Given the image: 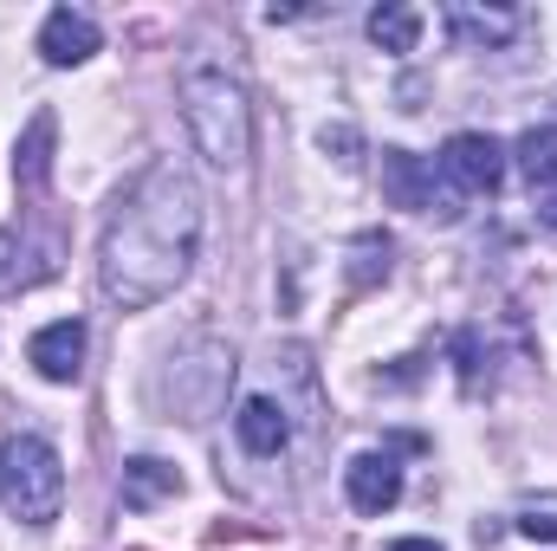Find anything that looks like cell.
<instances>
[{
    "mask_svg": "<svg viewBox=\"0 0 557 551\" xmlns=\"http://www.w3.org/2000/svg\"><path fill=\"white\" fill-rule=\"evenodd\" d=\"M182 118H188L195 149L214 169H247V156H253V105H247V85L221 59L195 52L182 65Z\"/></svg>",
    "mask_w": 557,
    "mask_h": 551,
    "instance_id": "2",
    "label": "cell"
},
{
    "mask_svg": "<svg viewBox=\"0 0 557 551\" xmlns=\"http://www.w3.org/2000/svg\"><path fill=\"white\" fill-rule=\"evenodd\" d=\"M234 434H240V448H247V454L273 461L278 448L292 441V421H285V409H278L273 396H247L240 415H234Z\"/></svg>",
    "mask_w": 557,
    "mask_h": 551,
    "instance_id": "10",
    "label": "cell"
},
{
    "mask_svg": "<svg viewBox=\"0 0 557 551\" xmlns=\"http://www.w3.org/2000/svg\"><path fill=\"white\" fill-rule=\"evenodd\" d=\"M519 169H525V182L545 195L557 182V124H539V131H525L519 137Z\"/></svg>",
    "mask_w": 557,
    "mask_h": 551,
    "instance_id": "14",
    "label": "cell"
},
{
    "mask_svg": "<svg viewBox=\"0 0 557 551\" xmlns=\"http://www.w3.org/2000/svg\"><path fill=\"white\" fill-rule=\"evenodd\" d=\"M0 487H7V467H0Z\"/></svg>",
    "mask_w": 557,
    "mask_h": 551,
    "instance_id": "22",
    "label": "cell"
},
{
    "mask_svg": "<svg viewBox=\"0 0 557 551\" xmlns=\"http://www.w3.org/2000/svg\"><path fill=\"white\" fill-rule=\"evenodd\" d=\"M454 357H460V390L473 396L480 390V331H460L454 338Z\"/></svg>",
    "mask_w": 557,
    "mask_h": 551,
    "instance_id": "17",
    "label": "cell"
},
{
    "mask_svg": "<svg viewBox=\"0 0 557 551\" xmlns=\"http://www.w3.org/2000/svg\"><path fill=\"white\" fill-rule=\"evenodd\" d=\"M13 260H26V241H20V234H7V228H0V298H7V292H20V285H33V279L20 273V267H13Z\"/></svg>",
    "mask_w": 557,
    "mask_h": 551,
    "instance_id": "16",
    "label": "cell"
},
{
    "mask_svg": "<svg viewBox=\"0 0 557 551\" xmlns=\"http://www.w3.org/2000/svg\"><path fill=\"white\" fill-rule=\"evenodd\" d=\"M370 39H376L383 52H416V39H421V13H416V7H403V0L376 7V13H370Z\"/></svg>",
    "mask_w": 557,
    "mask_h": 551,
    "instance_id": "13",
    "label": "cell"
},
{
    "mask_svg": "<svg viewBox=\"0 0 557 551\" xmlns=\"http://www.w3.org/2000/svg\"><path fill=\"white\" fill-rule=\"evenodd\" d=\"M324 149H344L337 162H357V156H350V149H357V131H324Z\"/></svg>",
    "mask_w": 557,
    "mask_h": 551,
    "instance_id": "19",
    "label": "cell"
},
{
    "mask_svg": "<svg viewBox=\"0 0 557 551\" xmlns=\"http://www.w3.org/2000/svg\"><path fill=\"white\" fill-rule=\"evenodd\" d=\"M532 221H539L545 234H557V195H539V208H532Z\"/></svg>",
    "mask_w": 557,
    "mask_h": 551,
    "instance_id": "20",
    "label": "cell"
},
{
    "mask_svg": "<svg viewBox=\"0 0 557 551\" xmlns=\"http://www.w3.org/2000/svg\"><path fill=\"white\" fill-rule=\"evenodd\" d=\"M0 467H7L0 500L13 506V519H26V526H52L59 506H65V467H59V448L39 441V434H20V441L0 448Z\"/></svg>",
    "mask_w": 557,
    "mask_h": 551,
    "instance_id": "3",
    "label": "cell"
},
{
    "mask_svg": "<svg viewBox=\"0 0 557 551\" xmlns=\"http://www.w3.org/2000/svg\"><path fill=\"white\" fill-rule=\"evenodd\" d=\"M447 33H454V46H467V52H486V46H506V39L519 33V13H512V7L454 0V7H447Z\"/></svg>",
    "mask_w": 557,
    "mask_h": 551,
    "instance_id": "9",
    "label": "cell"
},
{
    "mask_svg": "<svg viewBox=\"0 0 557 551\" xmlns=\"http://www.w3.org/2000/svg\"><path fill=\"white\" fill-rule=\"evenodd\" d=\"M376 273H389V241H383V234H363V241H357V267H350V279L370 285Z\"/></svg>",
    "mask_w": 557,
    "mask_h": 551,
    "instance_id": "15",
    "label": "cell"
},
{
    "mask_svg": "<svg viewBox=\"0 0 557 551\" xmlns=\"http://www.w3.org/2000/svg\"><path fill=\"white\" fill-rule=\"evenodd\" d=\"M519 532H525V539H557V513H532V519H519Z\"/></svg>",
    "mask_w": 557,
    "mask_h": 551,
    "instance_id": "18",
    "label": "cell"
},
{
    "mask_svg": "<svg viewBox=\"0 0 557 551\" xmlns=\"http://www.w3.org/2000/svg\"><path fill=\"white\" fill-rule=\"evenodd\" d=\"M52 137H59V118L52 111H33V124L20 137V156H13L20 188H46V175H52Z\"/></svg>",
    "mask_w": 557,
    "mask_h": 551,
    "instance_id": "12",
    "label": "cell"
},
{
    "mask_svg": "<svg viewBox=\"0 0 557 551\" xmlns=\"http://www.w3.org/2000/svg\"><path fill=\"white\" fill-rule=\"evenodd\" d=\"M383 195L389 208H409V215H441V221L460 215V201L434 182V162H421L409 149H383Z\"/></svg>",
    "mask_w": 557,
    "mask_h": 551,
    "instance_id": "4",
    "label": "cell"
},
{
    "mask_svg": "<svg viewBox=\"0 0 557 551\" xmlns=\"http://www.w3.org/2000/svg\"><path fill=\"white\" fill-rule=\"evenodd\" d=\"M26 364H33L46 383H78V377H85V325H78V318H59V325L33 331Z\"/></svg>",
    "mask_w": 557,
    "mask_h": 551,
    "instance_id": "6",
    "label": "cell"
},
{
    "mask_svg": "<svg viewBox=\"0 0 557 551\" xmlns=\"http://www.w3.org/2000/svg\"><path fill=\"white\" fill-rule=\"evenodd\" d=\"M195 254H201V188L175 156H156L104 221L98 241L104 298L117 311H149L188 279Z\"/></svg>",
    "mask_w": 557,
    "mask_h": 551,
    "instance_id": "1",
    "label": "cell"
},
{
    "mask_svg": "<svg viewBox=\"0 0 557 551\" xmlns=\"http://www.w3.org/2000/svg\"><path fill=\"white\" fill-rule=\"evenodd\" d=\"M91 52H98V20L78 13V7H52L46 26H39V59L65 72V65H85Z\"/></svg>",
    "mask_w": 557,
    "mask_h": 551,
    "instance_id": "7",
    "label": "cell"
},
{
    "mask_svg": "<svg viewBox=\"0 0 557 551\" xmlns=\"http://www.w3.org/2000/svg\"><path fill=\"white\" fill-rule=\"evenodd\" d=\"M117 493H124L131 513H149L156 500H175V493H182V474H175L169 461H156V454H137V461H124Z\"/></svg>",
    "mask_w": 557,
    "mask_h": 551,
    "instance_id": "11",
    "label": "cell"
},
{
    "mask_svg": "<svg viewBox=\"0 0 557 551\" xmlns=\"http://www.w3.org/2000/svg\"><path fill=\"white\" fill-rule=\"evenodd\" d=\"M344 493H350V506L357 513H389L396 500H403V467H396V454H357L350 467H344Z\"/></svg>",
    "mask_w": 557,
    "mask_h": 551,
    "instance_id": "8",
    "label": "cell"
},
{
    "mask_svg": "<svg viewBox=\"0 0 557 551\" xmlns=\"http://www.w3.org/2000/svg\"><path fill=\"white\" fill-rule=\"evenodd\" d=\"M389 551H441V546H434V539H396Z\"/></svg>",
    "mask_w": 557,
    "mask_h": 551,
    "instance_id": "21",
    "label": "cell"
},
{
    "mask_svg": "<svg viewBox=\"0 0 557 551\" xmlns=\"http://www.w3.org/2000/svg\"><path fill=\"white\" fill-rule=\"evenodd\" d=\"M441 175L460 195H493L506 182V149L486 137V131H460V137H447V149H441Z\"/></svg>",
    "mask_w": 557,
    "mask_h": 551,
    "instance_id": "5",
    "label": "cell"
}]
</instances>
